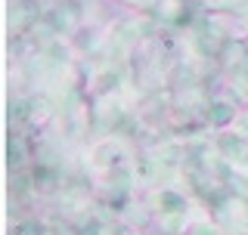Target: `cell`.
Here are the masks:
<instances>
[{"mask_svg": "<svg viewBox=\"0 0 248 235\" xmlns=\"http://www.w3.org/2000/svg\"><path fill=\"white\" fill-rule=\"evenodd\" d=\"M220 152L230 155V158H242L245 155V139L242 136H223L220 139Z\"/></svg>", "mask_w": 248, "mask_h": 235, "instance_id": "6da1fadb", "label": "cell"}, {"mask_svg": "<svg viewBox=\"0 0 248 235\" xmlns=\"http://www.w3.org/2000/svg\"><path fill=\"white\" fill-rule=\"evenodd\" d=\"M37 15V10H34V3L31 0H22V3H16L13 6V13H10V19H13V25H19V19H25V22H31Z\"/></svg>", "mask_w": 248, "mask_h": 235, "instance_id": "7a4b0ae2", "label": "cell"}, {"mask_svg": "<svg viewBox=\"0 0 248 235\" xmlns=\"http://www.w3.org/2000/svg\"><path fill=\"white\" fill-rule=\"evenodd\" d=\"M161 207H165V210H177V214H180V210H183V198H180V195H174V192H165V195H161Z\"/></svg>", "mask_w": 248, "mask_h": 235, "instance_id": "3957f363", "label": "cell"}, {"mask_svg": "<svg viewBox=\"0 0 248 235\" xmlns=\"http://www.w3.org/2000/svg\"><path fill=\"white\" fill-rule=\"evenodd\" d=\"M232 118V112H230V105H223V103H217L214 108H211V121L214 124H227Z\"/></svg>", "mask_w": 248, "mask_h": 235, "instance_id": "277c9868", "label": "cell"}, {"mask_svg": "<svg viewBox=\"0 0 248 235\" xmlns=\"http://www.w3.org/2000/svg\"><path fill=\"white\" fill-rule=\"evenodd\" d=\"M196 235H211V232H196Z\"/></svg>", "mask_w": 248, "mask_h": 235, "instance_id": "5b68a950", "label": "cell"}]
</instances>
